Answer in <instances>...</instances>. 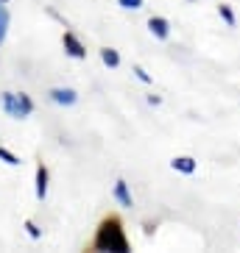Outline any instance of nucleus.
Masks as SVG:
<instances>
[{"label":"nucleus","mask_w":240,"mask_h":253,"mask_svg":"<svg viewBox=\"0 0 240 253\" xmlns=\"http://www.w3.org/2000/svg\"><path fill=\"white\" fill-rule=\"evenodd\" d=\"M45 192H48V170L39 164V167H37V198H39V201L45 198Z\"/></svg>","instance_id":"nucleus-7"},{"label":"nucleus","mask_w":240,"mask_h":253,"mask_svg":"<svg viewBox=\"0 0 240 253\" xmlns=\"http://www.w3.org/2000/svg\"><path fill=\"white\" fill-rule=\"evenodd\" d=\"M123 8H143V0H120Z\"/></svg>","instance_id":"nucleus-13"},{"label":"nucleus","mask_w":240,"mask_h":253,"mask_svg":"<svg viewBox=\"0 0 240 253\" xmlns=\"http://www.w3.org/2000/svg\"><path fill=\"white\" fill-rule=\"evenodd\" d=\"M148 28H151V34H154V37H159V39L168 37V23L162 20V17H151V20H148Z\"/></svg>","instance_id":"nucleus-6"},{"label":"nucleus","mask_w":240,"mask_h":253,"mask_svg":"<svg viewBox=\"0 0 240 253\" xmlns=\"http://www.w3.org/2000/svg\"><path fill=\"white\" fill-rule=\"evenodd\" d=\"M0 159H3L6 164H11V167H17V164H20V159H17L11 150H6V148H0Z\"/></svg>","instance_id":"nucleus-11"},{"label":"nucleus","mask_w":240,"mask_h":253,"mask_svg":"<svg viewBox=\"0 0 240 253\" xmlns=\"http://www.w3.org/2000/svg\"><path fill=\"white\" fill-rule=\"evenodd\" d=\"M101 59H104V64H106L109 70H115V67L120 64V56L112 50V47H104V50H101Z\"/></svg>","instance_id":"nucleus-10"},{"label":"nucleus","mask_w":240,"mask_h":253,"mask_svg":"<svg viewBox=\"0 0 240 253\" xmlns=\"http://www.w3.org/2000/svg\"><path fill=\"white\" fill-rule=\"evenodd\" d=\"M171 167H173V170H179V172H187V175H190V172H195V162L190 156H176L171 162Z\"/></svg>","instance_id":"nucleus-5"},{"label":"nucleus","mask_w":240,"mask_h":253,"mask_svg":"<svg viewBox=\"0 0 240 253\" xmlns=\"http://www.w3.org/2000/svg\"><path fill=\"white\" fill-rule=\"evenodd\" d=\"M51 100L59 106H73L78 97H75L73 89H51Z\"/></svg>","instance_id":"nucleus-4"},{"label":"nucleus","mask_w":240,"mask_h":253,"mask_svg":"<svg viewBox=\"0 0 240 253\" xmlns=\"http://www.w3.org/2000/svg\"><path fill=\"white\" fill-rule=\"evenodd\" d=\"M134 73H137V78H143L145 84H151V75L145 73V70H140V67H134Z\"/></svg>","instance_id":"nucleus-15"},{"label":"nucleus","mask_w":240,"mask_h":253,"mask_svg":"<svg viewBox=\"0 0 240 253\" xmlns=\"http://www.w3.org/2000/svg\"><path fill=\"white\" fill-rule=\"evenodd\" d=\"M3 109H6L8 117L23 120L34 112V103H31L28 95H11V92H6V95H3Z\"/></svg>","instance_id":"nucleus-2"},{"label":"nucleus","mask_w":240,"mask_h":253,"mask_svg":"<svg viewBox=\"0 0 240 253\" xmlns=\"http://www.w3.org/2000/svg\"><path fill=\"white\" fill-rule=\"evenodd\" d=\"M115 198H118L120 206H131V195H128L126 181H118V184H115Z\"/></svg>","instance_id":"nucleus-8"},{"label":"nucleus","mask_w":240,"mask_h":253,"mask_svg":"<svg viewBox=\"0 0 240 253\" xmlns=\"http://www.w3.org/2000/svg\"><path fill=\"white\" fill-rule=\"evenodd\" d=\"M64 47H67V53L73 56V59H87V50H84V45L75 39V34H64Z\"/></svg>","instance_id":"nucleus-3"},{"label":"nucleus","mask_w":240,"mask_h":253,"mask_svg":"<svg viewBox=\"0 0 240 253\" xmlns=\"http://www.w3.org/2000/svg\"><path fill=\"white\" fill-rule=\"evenodd\" d=\"M0 3H8V0H0Z\"/></svg>","instance_id":"nucleus-16"},{"label":"nucleus","mask_w":240,"mask_h":253,"mask_svg":"<svg viewBox=\"0 0 240 253\" xmlns=\"http://www.w3.org/2000/svg\"><path fill=\"white\" fill-rule=\"evenodd\" d=\"M218 11H221V17H224L229 25H235V14H232V8L229 6H218Z\"/></svg>","instance_id":"nucleus-12"},{"label":"nucleus","mask_w":240,"mask_h":253,"mask_svg":"<svg viewBox=\"0 0 240 253\" xmlns=\"http://www.w3.org/2000/svg\"><path fill=\"white\" fill-rule=\"evenodd\" d=\"M95 251H120V253L128 251V239H126V234H123V228H120V220H106V223L98 228Z\"/></svg>","instance_id":"nucleus-1"},{"label":"nucleus","mask_w":240,"mask_h":253,"mask_svg":"<svg viewBox=\"0 0 240 253\" xmlns=\"http://www.w3.org/2000/svg\"><path fill=\"white\" fill-rule=\"evenodd\" d=\"M25 228H28V234H31V237H34V239H39V228H37V225H34V223H31V220H28V223H25Z\"/></svg>","instance_id":"nucleus-14"},{"label":"nucleus","mask_w":240,"mask_h":253,"mask_svg":"<svg viewBox=\"0 0 240 253\" xmlns=\"http://www.w3.org/2000/svg\"><path fill=\"white\" fill-rule=\"evenodd\" d=\"M8 8H6V3H0V45L6 42V34H8Z\"/></svg>","instance_id":"nucleus-9"}]
</instances>
